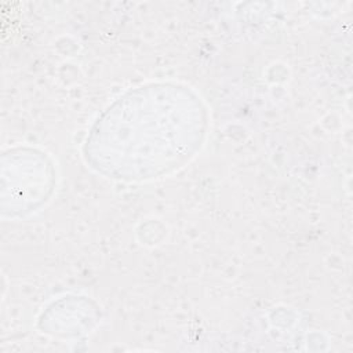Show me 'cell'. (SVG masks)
I'll list each match as a JSON object with an SVG mask.
<instances>
[{
  "instance_id": "1",
  "label": "cell",
  "mask_w": 353,
  "mask_h": 353,
  "mask_svg": "<svg viewBox=\"0 0 353 353\" xmlns=\"http://www.w3.org/2000/svg\"><path fill=\"white\" fill-rule=\"evenodd\" d=\"M207 125V109L189 87L149 84L102 113L84 153L91 167L109 178L146 181L189 161L201 148Z\"/></svg>"
}]
</instances>
